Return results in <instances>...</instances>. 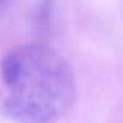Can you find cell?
<instances>
[{
    "mask_svg": "<svg viewBox=\"0 0 123 123\" xmlns=\"http://www.w3.org/2000/svg\"><path fill=\"white\" fill-rule=\"evenodd\" d=\"M7 1H8V0H0V7H1V6H4V5H5V2H7Z\"/></svg>",
    "mask_w": 123,
    "mask_h": 123,
    "instance_id": "cell-2",
    "label": "cell"
},
{
    "mask_svg": "<svg viewBox=\"0 0 123 123\" xmlns=\"http://www.w3.org/2000/svg\"><path fill=\"white\" fill-rule=\"evenodd\" d=\"M7 88L2 109L17 123H55L72 108L77 86L67 61L53 48L23 44L1 61Z\"/></svg>",
    "mask_w": 123,
    "mask_h": 123,
    "instance_id": "cell-1",
    "label": "cell"
}]
</instances>
